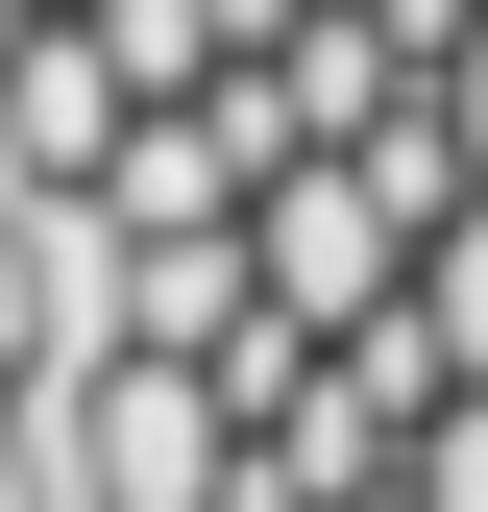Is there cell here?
Here are the masks:
<instances>
[{
  "label": "cell",
  "mask_w": 488,
  "mask_h": 512,
  "mask_svg": "<svg viewBox=\"0 0 488 512\" xmlns=\"http://www.w3.org/2000/svg\"><path fill=\"white\" fill-rule=\"evenodd\" d=\"M415 512H488V391H440V439H415Z\"/></svg>",
  "instance_id": "6da1fadb"
}]
</instances>
